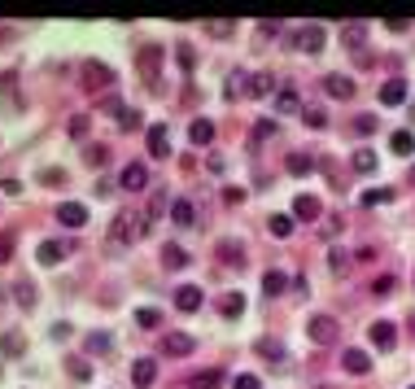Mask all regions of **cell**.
I'll return each instance as SVG.
<instances>
[{
    "instance_id": "cell-1",
    "label": "cell",
    "mask_w": 415,
    "mask_h": 389,
    "mask_svg": "<svg viewBox=\"0 0 415 389\" xmlns=\"http://www.w3.org/2000/svg\"><path fill=\"white\" fill-rule=\"evenodd\" d=\"M144 232H149V215H144V210H123V215H114V223H110V245L127 250V245H136Z\"/></svg>"
},
{
    "instance_id": "cell-2",
    "label": "cell",
    "mask_w": 415,
    "mask_h": 389,
    "mask_svg": "<svg viewBox=\"0 0 415 389\" xmlns=\"http://www.w3.org/2000/svg\"><path fill=\"white\" fill-rule=\"evenodd\" d=\"M306 337H310L315 346H332L341 337V323L332 319V315H310L306 319Z\"/></svg>"
},
{
    "instance_id": "cell-3",
    "label": "cell",
    "mask_w": 415,
    "mask_h": 389,
    "mask_svg": "<svg viewBox=\"0 0 415 389\" xmlns=\"http://www.w3.org/2000/svg\"><path fill=\"white\" fill-rule=\"evenodd\" d=\"M114 84V70L105 61H83V88H110Z\"/></svg>"
},
{
    "instance_id": "cell-4",
    "label": "cell",
    "mask_w": 415,
    "mask_h": 389,
    "mask_svg": "<svg viewBox=\"0 0 415 389\" xmlns=\"http://www.w3.org/2000/svg\"><path fill=\"white\" fill-rule=\"evenodd\" d=\"M119 184H123L127 192H140V188H149V167H144V162H127V167H123V175H119Z\"/></svg>"
},
{
    "instance_id": "cell-5",
    "label": "cell",
    "mask_w": 415,
    "mask_h": 389,
    "mask_svg": "<svg viewBox=\"0 0 415 389\" xmlns=\"http://www.w3.org/2000/svg\"><path fill=\"white\" fill-rule=\"evenodd\" d=\"M368 337H372V346H376V350H393V346H398V328H393V319H376L372 328H368Z\"/></svg>"
},
{
    "instance_id": "cell-6",
    "label": "cell",
    "mask_w": 415,
    "mask_h": 389,
    "mask_svg": "<svg viewBox=\"0 0 415 389\" xmlns=\"http://www.w3.org/2000/svg\"><path fill=\"white\" fill-rule=\"evenodd\" d=\"M293 219H324V201L319 197H310V192H297L293 197Z\"/></svg>"
},
{
    "instance_id": "cell-7",
    "label": "cell",
    "mask_w": 415,
    "mask_h": 389,
    "mask_svg": "<svg viewBox=\"0 0 415 389\" xmlns=\"http://www.w3.org/2000/svg\"><path fill=\"white\" fill-rule=\"evenodd\" d=\"M202 302H206V293H202V289H197V284H179V289H175V306H179V311H184V315L202 311Z\"/></svg>"
},
{
    "instance_id": "cell-8",
    "label": "cell",
    "mask_w": 415,
    "mask_h": 389,
    "mask_svg": "<svg viewBox=\"0 0 415 389\" xmlns=\"http://www.w3.org/2000/svg\"><path fill=\"white\" fill-rule=\"evenodd\" d=\"M293 48H302V53H319V48H324V26L319 22L302 26V31H297V40H293Z\"/></svg>"
},
{
    "instance_id": "cell-9",
    "label": "cell",
    "mask_w": 415,
    "mask_h": 389,
    "mask_svg": "<svg viewBox=\"0 0 415 389\" xmlns=\"http://www.w3.org/2000/svg\"><path fill=\"white\" fill-rule=\"evenodd\" d=\"M144 140H149V158H166V153H171V132H166L162 123H153V127H149V132H144Z\"/></svg>"
},
{
    "instance_id": "cell-10",
    "label": "cell",
    "mask_w": 415,
    "mask_h": 389,
    "mask_svg": "<svg viewBox=\"0 0 415 389\" xmlns=\"http://www.w3.org/2000/svg\"><path fill=\"white\" fill-rule=\"evenodd\" d=\"M162 53H166V48H162V44H144V48H140V57H136V61H140V75H144V79H158V66H162Z\"/></svg>"
},
{
    "instance_id": "cell-11",
    "label": "cell",
    "mask_w": 415,
    "mask_h": 389,
    "mask_svg": "<svg viewBox=\"0 0 415 389\" xmlns=\"http://www.w3.org/2000/svg\"><path fill=\"white\" fill-rule=\"evenodd\" d=\"M324 92L337 96V101H350V96H354V79L350 75H328L324 79Z\"/></svg>"
},
{
    "instance_id": "cell-12",
    "label": "cell",
    "mask_w": 415,
    "mask_h": 389,
    "mask_svg": "<svg viewBox=\"0 0 415 389\" xmlns=\"http://www.w3.org/2000/svg\"><path fill=\"white\" fill-rule=\"evenodd\" d=\"M0 92H5V105H9V114H22V96H18V75H0Z\"/></svg>"
},
{
    "instance_id": "cell-13",
    "label": "cell",
    "mask_w": 415,
    "mask_h": 389,
    "mask_svg": "<svg viewBox=\"0 0 415 389\" xmlns=\"http://www.w3.org/2000/svg\"><path fill=\"white\" fill-rule=\"evenodd\" d=\"M66 254H70V245H66V241H44V245L36 250V258H40L44 267H57Z\"/></svg>"
},
{
    "instance_id": "cell-14",
    "label": "cell",
    "mask_w": 415,
    "mask_h": 389,
    "mask_svg": "<svg viewBox=\"0 0 415 389\" xmlns=\"http://www.w3.org/2000/svg\"><path fill=\"white\" fill-rule=\"evenodd\" d=\"M57 219L66 223V228H83V223H88V206H83V201H66L57 210Z\"/></svg>"
},
{
    "instance_id": "cell-15",
    "label": "cell",
    "mask_w": 415,
    "mask_h": 389,
    "mask_svg": "<svg viewBox=\"0 0 415 389\" xmlns=\"http://www.w3.org/2000/svg\"><path fill=\"white\" fill-rule=\"evenodd\" d=\"M341 367L350 372V376H368V372H372V359H368L363 350H345V354H341Z\"/></svg>"
},
{
    "instance_id": "cell-16",
    "label": "cell",
    "mask_w": 415,
    "mask_h": 389,
    "mask_svg": "<svg viewBox=\"0 0 415 389\" xmlns=\"http://www.w3.org/2000/svg\"><path fill=\"white\" fill-rule=\"evenodd\" d=\"M162 350H166V354H175V359H179V354H193V350H197V342H193L188 333H166Z\"/></svg>"
},
{
    "instance_id": "cell-17",
    "label": "cell",
    "mask_w": 415,
    "mask_h": 389,
    "mask_svg": "<svg viewBox=\"0 0 415 389\" xmlns=\"http://www.w3.org/2000/svg\"><path fill=\"white\" fill-rule=\"evenodd\" d=\"M402 101H407V79H389L380 88V105H402Z\"/></svg>"
},
{
    "instance_id": "cell-18",
    "label": "cell",
    "mask_w": 415,
    "mask_h": 389,
    "mask_svg": "<svg viewBox=\"0 0 415 389\" xmlns=\"http://www.w3.org/2000/svg\"><path fill=\"white\" fill-rule=\"evenodd\" d=\"M153 376H158V363L153 359H136V363H131V381H136L140 389L153 385Z\"/></svg>"
},
{
    "instance_id": "cell-19",
    "label": "cell",
    "mask_w": 415,
    "mask_h": 389,
    "mask_svg": "<svg viewBox=\"0 0 415 389\" xmlns=\"http://www.w3.org/2000/svg\"><path fill=\"white\" fill-rule=\"evenodd\" d=\"M188 140L197 144V149H206V144L214 140V123H210V119H197V123L188 127Z\"/></svg>"
},
{
    "instance_id": "cell-20",
    "label": "cell",
    "mask_w": 415,
    "mask_h": 389,
    "mask_svg": "<svg viewBox=\"0 0 415 389\" xmlns=\"http://www.w3.org/2000/svg\"><path fill=\"white\" fill-rule=\"evenodd\" d=\"M285 289H289V275L285 271H267V275H262V293H267V298H280V293H285Z\"/></svg>"
},
{
    "instance_id": "cell-21",
    "label": "cell",
    "mask_w": 415,
    "mask_h": 389,
    "mask_svg": "<svg viewBox=\"0 0 415 389\" xmlns=\"http://www.w3.org/2000/svg\"><path fill=\"white\" fill-rule=\"evenodd\" d=\"M267 228H271V236L289 241V236H293V228H297V219H293V215H271V219H267Z\"/></svg>"
},
{
    "instance_id": "cell-22",
    "label": "cell",
    "mask_w": 415,
    "mask_h": 389,
    "mask_svg": "<svg viewBox=\"0 0 415 389\" xmlns=\"http://www.w3.org/2000/svg\"><path fill=\"white\" fill-rule=\"evenodd\" d=\"M276 114H302V96L285 88V92L276 96Z\"/></svg>"
},
{
    "instance_id": "cell-23",
    "label": "cell",
    "mask_w": 415,
    "mask_h": 389,
    "mask_svg": "<svg viewBox=\"0 0 415 389\" xmlns=\"http://www.w3.org/2000/svg\"><path fill=\"white\" fill-rule=\"evenodd\" d=\"M245 79H249L245 70H232V75H227V88H223V96H227V101H236V96H245V92H249V84H245Z\"/></svg>"
},
{
    "instance_id": "cell-24",
    "label": "cell",
    "mask_w": 415,
    "mask_h": 389,
    "mask_svg": "<svg viewBox=\"0 0 415 389\" xmlns=\"http://www.w3.org/2000/svg\"><path fill=\"white\" fill-rule=\"evenodd\" d=\"M162 263L171 267V271H179V267H188V254H184V245H162Z\"/></svg>"
},
{
    "instance_id": "cell-25",
    "label": "cell",
    "mask_w": 415,
    "mask_h": 389,
    "mask_svg": "<svg viewBox=\"0 0 415 389\" xmlns=\"http://www.w3.org/2000/svg\"><path fill=\"white\" fill-rule=\"evenodd\" d=\"M389 149H393L398 158H411V149H415V136H411V132H393V136H389Z\"/></svg>"
},
{
    "instance_id": "cell-26",
    "label": "cell",
    "mask_w": 415,
    "mask_h": 389,
    "mask_svg": "<svg viewBox=\"0 0 415 389\" xmlns=\"http://www.w3.org/2000/svg\"><path fill=\"white\" fill-rule=\"evenodd\" d=\"M285 167H289V175H310V171H315V158H310V153H289Z\"/></svg>"
},
{
    "instance_id": "cell-27",
    "label": "cell",
    "mask_w": 415,
    "mask_h": 389,
    "mask_svg": "<svg viewBox=\"0 0 415 389\" xmlns=\"http://www.w3.org/2000/svg\"><path fill=\"white\" fill-rule=\"evenodd\" d=\"M350 263H354V258H350V250L332 245V254H328V267H332V271H337V275H345V271H350Z\"/></svg>"
},
{
    "instance_id": "cell-28",
    "label": "cell",
    "mask_w": 415,
    "mask_h": 389,
    "mask_svg": "<svg viewBox=\"0 0 415 389\" xmlns=\"http://www.w3.org/2000/svg\"><path fill=\"white\" fill-rule=\"evenodd\" d=\"M193 215H197V210H193V201H188V197H179V201L171 206V219L179 223V228H188V223H193Z\"/></svg>"
},
{
    "instance_id": "cell-29",
    "label": "cell",
    "mask_w": 415,
    "mask_h": 389,
    "mask_svg": "<svg viewBox=\"0 0 415 389\" xmlns=\"http://www.w3.org/2000/svg\"><path fill=\"white\" fill-rule=\"evenodd\" d=\"M13 298H18L22 311H31V306H36V284H31V280H18V284H13Z\"/></svg>"
},
{
    "instance_id": "cell-30",
    "label": "cell",
    "mask_w": 415,
    "mask_h": 389,
    "mask_svg": "<svg viewBox=\"0 0 415 389\" xmlns=\"http://www.w3.org/2000/svg\"><path fill=\"white\" fill-rule=\"evenodd\" d=\"M219 311H223L227 319H236V315H245V298H241V293H227V298L219 302Z\"/></svg>"
},
{
    "instance_id": "cell-31",
    "label": "cell",
    "mask_w": 415,
    "mask_h": 389,
    "mask_svg": "<svg viewBox=\"0 0 415 389\" xmlns=\"http://www.w3.org/2000/svg\"><path fill=\"white\" fill-rule=\"evenodd\" d=\"M83 162H88V167H105L110 149H105V144H88V149H83Z\"/></svg>"
},
{
    "instance_id": "cell-32",
    "label": "cell",
    "mask_w": 415,
    "mask_h": 389,
    "mask_svg": "<svg viewBox=\"0 0 415 389\" xmlns=\"http://www.w3.org/2000/svg\"><path fill=\"white\" fill-rule=\"evenodd\" d=\"M341 40H345V44H350V48H359L363 40H368V26H363V22H350V26H345V31H341Z\"/></svg>"
},
{
    "instance_id": "cell-33",
    "label": "cell",
    "mask_w": 415,
    "mask_h": 389,
    "mask_svg": "<svg viewBox=\"0 0 415 389\" xmlns=\"http://www.w3.org/2000/svg\"><path fill=\"white\" fill-rule=\"evenodd\" d=\"M350 162H354V171H363V175L376 171V153H372V149H354V158H350Z\"/></svg>"
},
{
    "instance_id": "cell-34",
    "label": "cell",
    "mask_w": 415,
    "mask_h": 389,
    "mask_svg": "<svg viewBox=\"0 0 415 389\" xmlns=\"http://www.w3.org/2000/svg\"><path fill=\"white\" fill-rule=\"evenodd\" d=\"M193 385H197V389H219V385H223V372L210 367V372H202V376H197Z\"/></svg>"
},
{
    "instance_id": "cell-35",
    "label": "cell",
    "mask_w": 415,
    "mask_h": 389,
    "mask_svg": "<svg viewBox=\"0 0 415 389\" xmlns=\"http://www.w3.org/2000/svg\"><path fill=\"white\" fill-rule=\"evenodd\" d=\"M249 92H254V96H267V92H276V75H254V84H249Z\"/></svg>"
},
{
    "instance_id": "cell-36",
    "label": "cell",
    "mask_w": 415,
    "mask_h": 389,
    "mask_svg": "<svg viewBox=\"0 0 415 389\" xmlns=\"http://www.w3.org/2000/svg\"><path fill=\"white\" fill-rule=\"evenodd\" d=\"M258 354H262V359H285V346L271 342V337H262V342H258Z\"/></svg>"
},
{
    "instance_id": "cell-37",
    "label": "cell",
    "mask_w": 415,
    "mask_h": 389,
    "mask_svg": "<svg viewBox=\"0 0 415 389\" xmlns=\"http://www.w3.org/2000/svg\"><path fill=\"white\" fill-rule=\"evenodd\" d=\"M393 201V188H372V192H363V206H385Z\"/></svg>"
},
{
    "instance_id": "cell-38",
    "label": "cell",
    "mask_w": 415,
    "mask_h": 389,
    "mask_svg": "<svg viewBox=\"0 0 415 389\" xmlns=\"http://www.w3.org/2000/svg\"><path fill=\"white\" fill-rule=\"evenodd\" d=\"M393 289H398V280H393V275H380V280H372V298H389Z\"/></svg>"
},
{
    "instance_id": "cell-39",
    "label": "cell",
    "mask_w": 415,
    "mask_h": 389,
    "mask_svg": "<svg viewBox=\"0 0 415 389\" xmlns=\"http://www.w3.org/2000/svg\"><path fill=\"white\" fill-rule=\"evenodd\" d=\"M136 323H140V328H158L162 315L153 311V306H140V311H136Z\"/></svg>"
},
{
    "instance_id": "cell-40",
    "label": "cell",
    "mask_w": 415,
    "mask_h": 389,
    "mask_svg": "<svg viewBox=\"0 0 415 389\" xmlns=\"http://www.w3.org/2000/svg\"><path fill=\"white\" fill-rule=\"evenodd\" d=\"M40 184H48V188H61V184H66V171H57V167H44V171H40Z\"/></svg>"
},
{
    "instance_id": "cell-41",
    "label": "cell",
    "mask_w": 415,
    "mask_h": 389,
    "mask_svg": "<svg viewBox=\"0 0 415 389\" xmlns=\"http://www.w3.org/2000/svg\"><path fill=\"white\" fill-rule=\"evenodd\" d=\"M206 36H214V40H227V36H236V26H232V22H206Z\"/></svg>"
},
{
    "instance_id": "cell-42",
    "label": "cell",
    "mask_w": 415,
    "mask_h": 389,
    "mask_svg": "<svg viewBox=\"0 0 415 389\" xmlns=\"http://www.w3.org/2000/svg\"><path fill=\"white\" fill-rule=\"evenodd\" d=\"M219 258H223V263H236V267L245 263V258H241V250L232 245V241H219Z\"/></svg>"
},
{
    "instance_id": "cell-43",
    "label": "cell",
    "mask_w": 415,
    "mask_h": 389,
    "mask_svg": "<svg viewBox=\"0 0 415 389\" xmlns=\"http://www.w3.org/2000/svg\"><path fill=\"white\" fill-rule=\"evenodd\" d=\"M0 350H5V354H22V337L18 333H5V337H0Z\"/></svg>"
},
{
    "instance_id": "cell-44",
    "label": "cell",
    "mask_w": 415,
    "mask_h": 389,
    "mask_svg": "<svg viewBox=\"0 0 415 389\" xmlns=\"http://www.w3.org/2000/svg\"><path fill=\"white\" fill-rule=\"evenodd\" d=\"M302 119H306L310 127H328V114H324V109H319V105H310V109H302Z\"/></svg>"
},
{
    "instance_id": "cell-45",
    "label": "cell",
    "mask_w": 415,
    "mask_h": 389,
    "mask_svg": "<svg viewBox=\"0 0 415 389\" xmlns=\"http://www.w3.org/2000/svg\"><path fill=\"white\" fill-rule=\"evenodd\" d=\"M88 350H92V354H105V350H110V333H92V337H88Z\"/></svg>"
},
{
    "instance_id": "cell-46",
    "label": "cell",
    "mask_w": 415,
    "mask_h": 389,
    "mask_svg": "<svg viewBox=\"0 0 415 389\" xmlns=\"http://www.w3.org/2000/svg\"><path fill=\"white\" fill-rule=\"evenodd\" d=\"M162 210H166V192H153V201H149V210H144V215H149V223H153V219L162 215Z\"/></svg>"
},
{
    "instance_id": "cell-47",
    "label": "cell",
    "mask_w": 415,
    "mask_h": 389,
    "mask_svg": "<svg viewBox=\"0 0 415 389\" xmlns=\"http://www.w3.org/2000/svg\"><path fill=\"white\" fill-rule=\"evenodd\" d=\"M354 132H359V136L376 132V114H359V119H354Z\"/></svg>"
},
{
    "instance_id": "cell-48",
    "label": "cell",
    "mask_w": 415,
    "mask_h": 389,
    "mask_svg": "<svg viewBox=\"0 0 415 389\" xmlns=\"http://www.w3.org/2000/svg\"><path fill=\"white\" fill-rule=\"evenodd\" d=\"M276 136V123H267V119H262L258 127H254V144H262V140H271Z\"/></svg>"
},
{
    "instance_id": "cell-49",
    "label": "cell",
    "mask_w": 415,
    "mask_h": 389,
    "mask_svg": "<svg viewBox=\"0 0 415 389\" xmlns=\"http://www.w3.org/2000/svg\"><path fill=\"white\" fill-rule=\"evenodd\" d=\"M70 376H75V381H88V376H92L88 359H70Z\"/></svg>"
},
{
    "instance_id": "cell-50",
    "label": "cell",
    "mask_w": 415,
    "mask_h": 389,
    "mask_svg": "<svg viewBox=\"0 0 415 389\" xmlns=\"http://www.w3.org/2000/svg\"><path fill=\"white\" fill-rule=\"evenodd\" d=\"M70 136H75V140L88 136V114H75V119H70Z\"/></svg>"
},
{
    "instance_id": "cell-51",
    "label": "cell",
    "mask_w": 415,
    "mask_h": 389,
    "mask_svg": "<svg viewBox=\"0 0 415 389\" xmlns=\"http://www.w3.org/2000/svg\"><path fill=\"white\" fill-rule=\"evenodd\" d=\"M232 389H262V381H258V376H249V372H245V376H236V381H232Z\"/></svg>"
},
{
    "instance_id": "cell-52",
    "label": "cell",
    "mask_w": 415,
    "mask_h": 389,
    "mask_svg": "<svg viewBox=\"0 0 415 389\" xmlns=\"http://www.w3.org/2000/svg\"><path fill=\"white\" fill-rule=\"evenodd\" d=\"M9 258H13V232L0 236V263H9Z\"/></svg>"
},
{
    "instance_id": "cell-53",
    "label": "cell",
    "mask_w": 415,
    "mask_h": 389,
    "mask_svg": "<svg viewBox=\"0 0 415 389\" xmlns=\"http://www.w3.org/2000/svg\"><path fill=\"white\" fill-rule=\"evenodd\" d=\"M119 127H127V132H131V127H140V114H136V109H127V114L119 119Z\"/></svg>"
},
{
    "instance_id": "cell-54",
    "label": "cell",
    "mask_w": 415,
    "mask_h": 389,
    "mask_svg": "<svg viewBox=\"0 0 415 389\" xmlns=\"http://www.w3.org/2000/svg\"><path fill=\"white\" fill-rule=\"evenodd\" d=\"M179 66L193 70V48H188V44H179Z\"/></svg>"
},
{
    "instance_id": "cell-55",
    "label": "cell",
    "mask_w": 415,
    "mask_h": 389,
    "mask_svg": "<svg viewBox=\"0 0 415 389\" xmlns=\"http://www.w3.org/2000/svg\"><path fill=\"white\" fill-rule=\"evenodd\" d=\"M407 184H411V188H415V167H411V175H407Z\"/></svg>"
},
{
    "instance_id": "cell-56",
    "label": "cell",
    "mask_w": 415,
    "mask_h": 389,
    "mask_svg": "<svg viewBox=\"0 0 415 389\" xmlns=\"http://www.w3.org/2000/svg\"><path fill=\"white\" fill-rule=\"evenodd\" d=\"M411 323H415V319H411Z\"/></svg>"
},
{
    "instance_id": "cell-57",
    "label": "cell",
    "mask_w": 415,
    "mask_h": 389,
    "mask_svg": "<svg viewBox=\"0 0 415 389\" xmlns=\"http://www.w3.org/2000/svg\"><path fill=\"white\" fill-rule=\"evenodd\" d=\"M411 389H415V385H411Z\"/></svg>"
}]
</instances>
